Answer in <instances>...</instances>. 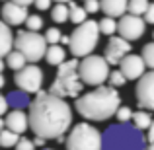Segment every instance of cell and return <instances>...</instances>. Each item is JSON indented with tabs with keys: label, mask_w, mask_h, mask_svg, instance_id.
Returning <instances> with one entry per match:
<instances>
[{
	"label": "cell",
	"mask_w": 154,
	"mask_h": 150,
	"mask_svg": "<svg viewBox=\"0 0 154 150\" xmlns=\"http://www.w3.org/2000/svg\"><path fill=\"white\" fill-rule=\"evenodd\" d=\"M27 109L29 129L35 136L64 142V135L72 127V107L66 103V99L41 90L35 94Z\"/></svg>",
	"instance_id": "obj_1"
},
{
	"label": "cell",
	"mask_w": 154,
	"mask_h": 150,
	"mask_svg": "<svg viewBox=\"0 0 154 150\" xmlns=\"http://www.w3.org/2000/svg\"><path fill=\"white\" fill-rule=\"evenodd\" d=\"M119 107L121 96L117 88L111 86H98L74 99V109L86 121H107L115 117V111Z\"/></svg>",
	"instance_id": "obj_2"
},
{
	"label": "cell",
	"mask_w": 154,
	"mask_h": 150,
	"mask_svg": "<svg viewBox=\"0 0 154 150\" xmlns=\"http://www.w3.org/2000/svg\"><path fill=\"white\" fill-rule=\"evenodd\" d=\"M102 150H146V136L135 125H109L102 133Z\"/></svg>",
	"instance_id": "obj_3"
},
{
	"label": "cell",
	"mask_w": 154,
	"mask_h": 150,
	"mask_svg": "<svg viewBox=\"0 0 154 150\" xmlns=\"http://www.w3.org/2000/svg\"><path fill=\"white\" fill-rule=\"evenodd\" d=\"M82 80L78 76V59H66L57 66L55 80L49 86V94L59 98H78L82 94Z\"/></svg>",
	"instance_id": "obj_4"
},
{
	"label": "cell",
	"mask_w": 154,
	"mask_h": 150,
	"mask_svg": "<svg viewBox=\"0 0 154 150\" xmlns=\"http://www.w3.org/2000/svg\"><path fill=\"white\" fill-rule=\"evenodd\" d=\"M100 27L96 20H86L84 23L76 26L68 35V47L74 59H84L92 55L100 43Z\"/></svg>",
	"instance_id": "obj_5"
},
{
	"label": "cell",
	"mask_w": 154,
	"mask_h": 150,
	"mask_svg": "<svg viewBox=\"0 0 154 150\" xmlns=\"http://www.w3.org/2000/svg\"><path fill=\"white\" fill-rule=\"evenodd\" d=\"M66 150H102V133L90 123L72 125L64 139Z\"/></svg>",
	"instance_id": "obj_6"
},
{
	"label": "cell",
	"mask_w": 154,
	"mask_h": 150,
	"mask_svg": "<svg viewBox=\"0 0 154 150\" xmlns=\"http://www.w3.org/2000/svg\"><path fill=\"white\" fill-rule=\"evenodd\" d=\"M109 64L103 59V55H88L82 60H78V76L84 86H103L109 76Z\"/></svg>",
	"instance_id": "obj_7"
},
{
	"label": "cell",
	"mask_w": 154,
	"mask_h": 150,
	"mask_svg": "<svg viewBox=\"0 0 154 150\" xmlns=\"http://www.w3.org/2000/svg\"><path fill=\"white\" fill-rule=\"evenodd\" d=\"M14 49L22 53L27 63H39L45 59L47 41L39 31H18V35H14Z\"/></svg>",
	"instance_id": "obj_8"
},
{
	"label": "cell",
	"mask_w": 154,
	"mask_h": 150,
	"mask_svg": "<svg viewBox=\"0 0 154 150\" xmlns=\"http://www.w3.org/2000/svg\"><path fill=\"white\" fill-rule=\"evenodd\" d=\"M43 82H45V74L41 66H37L35 63H27L22 70L14 74V84L18 86V90H23L26 94H39Z\"/></svg>",
	"instance_id": "obj_9"
},
{
	"label": "cell",
	"mask_w": 154,
	"mask_h": 150,
	"mask_svg": "<svg viewBox=\"0 0 154 150\" xmlns=\"http://www.w3.org/2000/svg\"><path fill=\"white\" fill-rule=\"evenodd\" d=\"M144 29H146L144 18H140L137 14H131V12L121 16L119 22H117V33L123 39H127V41H139L144 35Z\"/></svg>",
	"instance_id": "obj_10"
},
{
	"label": "cell",
	"mask_w": 154,
	"mask_h": 150,
	"mask_svg": "<svg viewBox=\"0 0 154 150\" xmlns=\"http://www.w3.org/2000/svg\"><path fill=\"white\" fill-rule=\"evenodd\" d=\"M135 96H137V103L143 109L154 111V70L144 72V74L137 80Z\"/></svg>",
	"instance_id": "obj_11"
},
{
	"label": "cell",
	"mask_w": 154,
	"mask_h": 150,
	"mask_svg": "<svg viewBox=\"0 0 154 150\" xmlns=\"http://www.w3.org/2000/svg\"><path fill=\"white\" fill-rule=\"evenodd\" d=\"M131 41H127V39H123L121 35H111L107 41V45H105V51H103V59L107 60L109 66H113V64H119L121 59H123L125 55H129L131 53Z\"/></svg>",
	"instance_id": "obj_12"
},
{
	"label": "cell",
	"mask_w": 154,
	"mask_h": 150,
	"mask_svg": "<svg viewBox=\"0 0 154 150\" xmlns=\"http://www.w3.org/2000/svg\"><path fill=\"white\" fill-rule=\"evenodd\" d=\"M119 70L123 72V76L127 80H139L140 76L146 72V64H144L143 57L135 55V53H129L121 59L119 63Z\"/></svg>",
	"instance_id": "obj_13"
},
{
	"label": "cell",
	"mask_w": 154,
	"mask_h": 150,
	"mask_svg": "<svg viewBox=\"0 0 154 150\" xmlns=\"http://www.w3.org/2000/svg\"><path fill=\"white\" fill-rule=\"evenodd\" d=\"M0 16H2L0 20H2L4 23H8L10 27H16V26L26 23V18L29 14H27V8L26 6H20V4L8 0V2H4L2 8H0Z\"/></svg>",
	"instance_id": "obj_14"
},
{
	"label": "cell",
	"mask_w": 154,
	"mask_h": 150,
	"mask_svg": "<svg viewBox=\"0 0 154 150\" xmlns=\"http://www.w3.org/2000/svg\"><path fill=\"white\" fill-rule=\"evenodd\" d=\"M4 123H6V129L18 133V135H23L29 129V117L23 109H12V111L6 113Z\"/></svg>",
	"instance_id": "obj_15"
},
{
	"label": "cell",
	"mask_w": 154,
	"mask_h": 150,
	"mask_svg": "<svg viewBox=\"0 0 154 150\" xmlns=\"http://www.w3.org/2000/svg\"><path fill=\"white\" fill-rule=\"evenodd\" d=\"M100 10L109 18H121L129 12V0H100Z\"/></svg>",
	"instance_id": "obj_16"
},
{
	"label": "cell",
	"mask_w": 154,
	"mask_h": 150,
	"mask_svg": "<svg viewBox=\"0 0 154 150\" xmlns=\"http://www.w3.org/2000/svg\"><path fill=\"white\" fill-rule=\"evenodd\" d=\"M12 49H14V31L8 23L0 20V59H4Z\"/></svg>",
	"instance_id": "obj_17"
},
{
	"label": "cell",
	"mask_w": 154,
	"mask_h": 150,
	"mask_svg": "<svg viewBox=\"0 0 154 150\" xmlns=\"http://www.w3.org/2000/svg\"><path fill=\"white\" fill-rule=\"evenodd\" d=\"M8 99V105H10V109H27L31 103L29 99V94H26L23 90H14L10 92V94L6 96Z\"/></svg>",
	"instance_id": "obj_18"
},
{
	"label": "cell",
	"mask_w": 154,
	"mask_h": 150,
	"mask_svg": "<svg viewBox=\"0 0 154 150\" xmlns=\"http://www.w3.org/2000/svg\"><path fill=\"white\" fill-rule=\"evenodd\" d=\"M45 60L51 64V66H59L60 63H64V60H66V51H64V47L49 45L47 51H45Z\"/></svg>",
	"instance_id": "obj_19"
},
{
	"label": "cell",
	"mask_w": 154,
	"mask_h": 150,
	"mask_svg": "<svg viewBox=\"0 0 154 150\" xmlns=\"http://www.w3.org/2000/svg\"><path fill=\"white\" fill-rule=\"evenodd\" d=\"M4 63H6L8 68H12L14 72H18V70H22V68L27 64V59L18 49H12L6 57H4Z\"/></svg>",
	"instance_id": "obj_20"
},
{
	"label": "cell",
	"mask_w": 154,
	"mask_h": 150,
	"mask_svg": "<svg viewBox=\"0 0 154 150\" xmlns=\"http://www.w3.org/2000/svg\"><path fill=\"white\" fill-rule=\"evenodd\" d=\"M86 20H88V12L84 10V6H78L74 0L68 2V22H72L74 26H80Z\"/></svg>",
	"instance_id": "obj_21"
},
{
	"label": "cell",
	"mask_w": 154,
	"mask_h": 150,
	"mask_svg": "<svg viewBox=\"0 0 154 150\" xmlns=\"http://www.w3.org/2000/svg\"><path fill=\"white\" fill-rule=\"evenodd\" d=\"M133 125H135L139 131H148V127H150L152 123V115L146 111V109H140V111H133Z\"/></svg>",
	"instance_id": "obj_22"
},
{
	"label": "cell",
	"mask_w": 154,
	"mask_h": 150,
	"mask_svg": "<svg viewBox=\"0 0 154 150\" xmlns=\"http://www.w3.org/2000/svg\"><path fill=\"white\" fill-rule=\"evenodd\" d=\"M49 14H51V20H53L55 23H66V22H68V4H59V2H55V4L51 6Z\"/></svg>",
	"instance_id": "obj_23"
},
{
	"label": "cell",
	"mask_w": 154,
	"mask_h": 150,
	"mask_svg": "<svg viewBox=\"0 0 154 150\" xmlns=\"http://www.w3.org/2000/svg\"><path fill=\"white\" fill-rule=\"evenodd\" d=\"M98 27H100V33L107 35V37H111V35L117 33V22H115V18H109V16H105V18L100 20Z\"/></svg>",
	"instance_id": "obj_24"
},
{
	"label": "cell",
	"mask_w": 154,
	"mask_h": 150,
	"mask_svg": "<svg viewBox=\"0 0 154 150\" xmlns=\"http://www.w3.org/2000/svg\"><path fill=\"white\" fill-rule=\"evenodd\" d=\"M18 140H20V135H18V133L10 131V129H2V131H0V146H2V148L16 146V144H18Z\"/></svg>",
	"instance_id": "obj_25"
},
{
	"label": "cell",
	"mask_w": 154,
	"mask_h": 150,
	"mask_svg": "<svg viewBox=\"0 0 154 150\" xmlns=\"http://www.w3.org/2000/svg\"><path fill=\"white\" fill-rule=\"evenodd\" d=\"M26 27L27 31H41L45 27V22H43V18L39 14H29L26 18Z\"/></svg>",
	"instance_id": "obj_26"
},
{
	"label": "cell",
	"mask_w": 154,
	"mask_h": 150,
	"mask_svg": "<svg viewBox=\"0 0 154 150\" xmlns=\"http://www.w3.org/2000/svg\"><path fill=\"white\" fill-rule=\"evenodd\" d=\"M140 57H143L144 64H146L150 70H154V41L146 43V45L143 47V53H140Z\"/></svg>",
	"instance_id": "obj_27"
},
{
	"label": "cell",
	"mask_w": 154,
	"mask_h": 150,
	"mask_svg": "<svg viewBox=\"0 0 154 150\" xmlns=\"http://www.w3.org/2000/svg\"><path fill=\"white\" fill-rule=\"evenodd\" d=\"M107 82H109V86H111V88H121V86L127 84V78L123 76V72H121V70H111V72H109V76H107Z\"/></svg>",
	"instance_id": "obj_28"
},
{
	"label": "cell",
	"mask_w": 154,
	"mask_h": 150,
	"mask_svg": "<svg viewBox=\"0 0 154 150\" xmlns=\"http://www.w3.org/2000/svg\"><path fill=\"white\" fill-rule=\"evenodd\" d=\"M43 37H45L47 45H59V43H60V37H63V33H60L59 27H49V29L43 33Z\"/></svg>",
	"instance_id": "obj_29"
},
{
	"label": "cell",
	"mask_w": 154,
	"mask_h": 150,
	"mask_svg": "<svg viewBox=\"0 0 154 150\" xmlns=\"http://www.w3.org/2000/svg\"><path fill=\"white\" fill-rule=\"evenodd\" d=\"M148 6V0H129V12L137 16H143Z\"/></svg>",
	"instance_id": "obj_30"
},
{
	"label": "cell",
	"mask_w": 154,
	"mask_h": 150,
	"mask_svg": "<svg viewBox=\"0 0 154 150\" xmlns=\"http://www.w3.org/2000/svg\"><path fill=\"white\" fill-rule=\"evenodd\" d=\"M115 117H117V123H131V119H133V109L127 107V105H121V107L115 111Z\"/></svg>",
	"instance_id": "obj_31"
},
{
	"label": "cell",
	"mask_w": 154,
	"mask_h": 150,
	"mask_svg": "<svg viewBox=\"0 0 154 150\" xmlns=\"http://www.w3.org/2000/svg\"><path fill=\"white\" fill-rule=\"evenodd\" d=\"M14 148L16 150H37V148H35V144H33V140H31V139H26V136H20L18 144H16Z\"/></svg>",
	"instance_id": "obj_32"
},
{
	"label": "cell",
	"mask_w": 154,
	"mask_h": 150,
	"mask_svg": "<svg viewBox=\"0 0 154 150\" xmlns=\"http://www.w3.org/2000/svg\"><path fill=\"white\" fill-rule=\"evenodd\" d=\"M84 10H86L88 14L100 12V0H84Z\"/></svg>",
	"instance_id": "obj_33"
},
{
	"label": "cell",
	"mask_w": 154,
	"mask_h": 150,
	"mask_svg": "<svg viewBox=\"0 0 154 150\" xmlns=\"http://www.w3.org/2000/svg\"><path fill=\"white\" fill-rule=\"evenodd\" d=\"M33 6L37 12H47V10H51L53 0H33Z\"/></svg>",
	"instance_id": "obj_34"
},
{
	"label": "cell",
	"mask_w": 154,
	"mask_h": 150,
	"mask_svg": "<svg viewBox=\"0 0 154 150\" xmlns=\"http://www.w3.org/2000/svg\"><path fill=\"white\" fill-rule=\"evenodd\" d=\"M143 16H144V22L154 26V2H148V6H146V10H144Z\"/></svg>",
	"instance_id": "obj_35"
},
{
	"label": "cell",
	"mask_w": 154,
	"mask_h": 150,
	"mask_svg": "<svg viewBox=\"0 0 154 150\" xmlns=\"http://www.w3.org/2000/svg\"><path fill=\"white\" fill-rule=\"evenodd\" d=\"M8 109H10V105H8V99H6V96H2L0 94V117H4L8 113Z\"/></svg>",
	"instance_id": "obj_36"
},
{
	"label": "cell",
	"mask_w": 154,
	"mask_h": 150,
	"mask_svg": "<svg viewBox=\"0 0 154 150\" xmlns=\"http://www.w3.org/2000/svg\"><path fill=\"white\" fill-rule=\"evenodd\" d=\"M33 140V144H35V148H45V139H41V136H35V139H31Z\"/></svg>",
	"instance_id": "obj_37"
},
{
	"label": "cell",
	"mask_w": 154,
	"mask_h": 150,
	"mask_svg": "<svg viewBox=\"0 0 154 150\" xmlns=\"http://www.w3.org/2000/svg\"><path fill=\"white\" fill-rule=\"evenodd\" d=\"M146 140H150V142H154V119H152L150 127H148V131H146Z\"/></svg>",
	"instance_id": "obj_38"
},
{
	"label": "cell",
	"mask_w": 154,
	"mask_h": 150,
	"mask_svg": "<svg viewBox=\"0 0 154 150\" xmlns=\"http://www.w3.org/2000/svg\"><path fill=\"white\" fill-rule=\"evenodd\" d=\"M12 2H16V4H20V6H31L33 4V0H12Z\"/></svg>",
	"instance_id": "obj_39"
},
{
	"label": "cell",
	"mask_w": 154,
	"mask_h": 150,
	"mask_svg": "<svg viewBox=\"0 0 154 150\" xmlns=\"http://www.w3.org/2000/svg\"><path fill=\"white\" fill-rule=\"evenodd\" d=\"M6 86V78H4V74H0V90Z\"/></svg>",
	"instance_id": "obj_40"
},
{
	"label": "cell",
	"mask_w": 154,
	"mask_h": 150,
	"mask_svg": "<svg viewBox=\"0 0 154 150\" xmlns=\"http://www.w3.org/2000/svg\"><path fill=\"white\" fill-rule=\"evenodd\" d=\"M4 68H6V63H4V59H0V74H4Z\"/></svg>",
	"instance_id": "obj_41"
},
{
	"label": "cell",
	"mask_w": 154,
	"mask_h": 150,
	"mask_svg": "<svg viewBox=\"0 0 154 150\" xmlns=\"http://www.w3.org/2000/svg\"><path fill=\"white\" fill-rule=\"evenodd\" d=\"M60 43H64V45H68V35H63V37H60Z\"/></svg>",
	"instance_id": "obj_42"
},
{
	"label": "cell",
	"mask_w": 154,
	"mask_h": 150,
	"mask_svg": "<svg viewBox=\"0 0 154 150\" xmlns=\"http://www.w3.org/2000/svg\"><path fill=\"white\" fill-rule=\"evenodd\" d=\"M2 129H6V123H4V117H0V131Z\"/></svg>",
	"instance_id": "obj_43"
},
{
	"label": "cell",
	"mask_w": 154,
	"mask_h": 150,
	"mask_svg": "<svg viewBox=\"0 0 154 150\" xmlns=\"http://www.w3.org/2000/svg\"><path fill=\"white\" fill-rule=\"evenodd\" d=\"M53 2H59V4H68V2H72V0H53Z\"/></svg>",
	"instance_id": "obj_44"
},
{
	"label": "cell",
	"mask_w": 154,
	"mask_h": 150,
	"mask_svg": "<svg viewBox=\"0 0 154 150\" xmlns=\"http://www.w3.org/2000/svg\"><path fill=\"white\" fill-rule=\"evenodd\" d=\"M146 150H154V142H150V144H146Z\"/></svg>",
	"instance_id": "obj_45"
},
{
	"label": "cell",
	"mask_w": 154,
	"mask_h": 150,
	"mask_svg": "<svg viewBox=\"0 0 154 150\" xmlns=\"http://www.w3.org/2000/svg\"><path fill=\"white\" fill-rule=\"evenodd\" d=\"M41 150H53V148H41Z\"/></svg>",
	"instance_id": "obj_46"
},
{
	"label": "cell",
	"mask_w": 154,
	"mask_h": 150,
	"mask_svg": "<svg viewBox=\"0 0 154 150\" xmlns=\"http://www.w3.org/2000/svg\"><path fill=\"white\" fill-rule=\"evenodd\" d=\"M152 37H154V31H152Z\"/></svg>",
	"instance_id": "obj_47"
},
{
	"label": "cell",
	"mask_w": 154,
	"mask_h": 150,
	"mask_svg": "<svg viewBox=\"0 0 154 150\" xmlns=\"http://www.w3.org/2000/svg\"><path fill=\"white\" fill-rule=\"evenodd\" d=\"M4 2H8V0H4Z\"/></svg>",
	"instance_id": "obj_48"
}]
</instances>
